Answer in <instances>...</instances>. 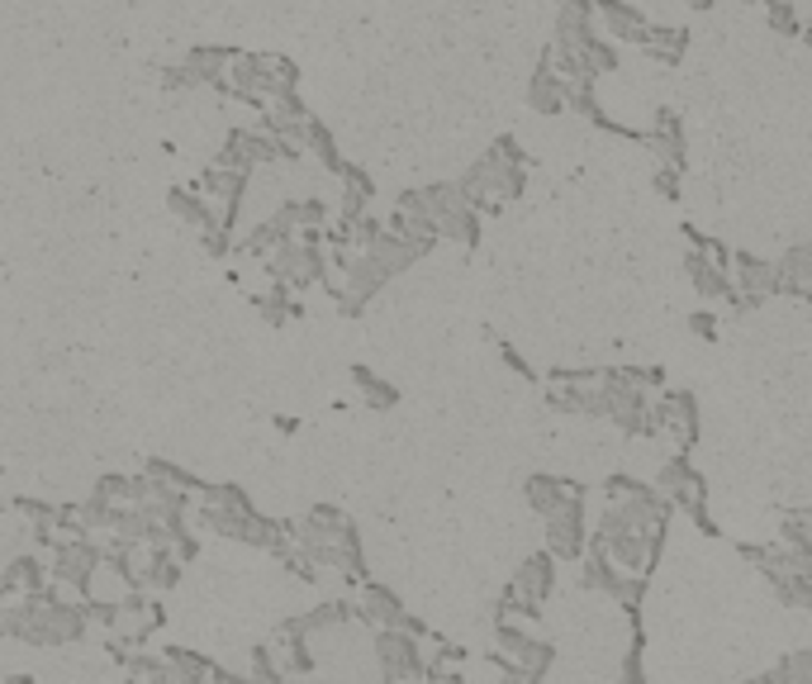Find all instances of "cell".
Listing matches in <instances>:
<instances>
[{
	"label": "cell",
	"instance_id": "obj_9",
	"mask_svg": "<svg viewBox=\"0 0 812 684\" xmlns=\"http://www.w3.org/2000/svg\"><path fill=\"white\" fill-rule=\"evenodd\" d=\"M646 148L656 152V162H670V167H690V138H684V119L680 110H661L656 125H651V138Z\"/></svg>",
	"mask_w": 812,
	"mask_h": 684
},
{
	"label": "cell",
	"instance_id": "obj_28",
	"mask_svg": "<svg viewBox=\"0 0 812 684\" xmlns=\"http://www.w3.org/2000/svg\"><path fill=\"white\" fill-rule=\"evenodd\" d=\"M680 177H684L680 167H670V162H656V177H651V186H656L665 200H680V196H684V190H680Z\"/></svg>",
	"mask_w": 812,
	"mask_h": 684
},
{
	"label": "cell",
	"instance_id": "obj_11",
	"mask_svg": "<svg viewBox=\"0 0 812 684\" xmlns=\"http://www.w3.org/2000/svg\"><path fill=\"white\" fill-rule=\"evenodd\" d=\"M594 24H598L594 0H566V6L556 10V33H552V43H556V48H585L594 33H598Z\"/></svg>",
	"mask_w": 812,
	"mask_h": 684
},
{
	"label": "cell",
	"instance_id": "obj_10",
	"mask_svg": "<svg viewBox=\"0 0 812 684\" xmlns=\"http://www.w3.org/2000/svg\"><path fill=\"white\" fill-rule=\"evenodd\" d=\"M362 623L366 627H404L409 623V608H404V599L390 589V585H376V581H362Z\"/></svg>",
	"mask_w": 812,
	"mask_h": 684
},
{
	"label": "cell",
	"instance_id": "obj_21",
	"mask_svg": "<svg viewBox=\"0 0 812 684\" xmlns=\"http://www.w3.org/2000/svg\"><path fill=\"white\" fill-rule=\"evenodd\" d=\"M351 380H357V390H362V399H366L370 409H380V414H385V409H395V405H399V390H395V385L385 380V376L370 371V366H351Z\"/></svg>",
	"mask_w": 812,
	"mask_h": 684
},
{
	"label": "cell",
	"instance_id": "obj_14",
	"mask_svg": "<svg viewBox=\"0 0 812 684\" xmlns=\"http://www.w3.org/2000/svg\"><path fill=\"white\" fill-rule=\"evenodd\" d=\"M338 181H343V205H338V219H343V224H351L357 215H366L370 196H376V181H370V171H366V167H357V162H343Z\"/></svg>",
	"mask_w": 812,
	"mask_h": 684
},
{
	"label": "cell",
	"instance_id": "obj_5",
	"mask_svg": "<svg viewBox=\"0 0 812 684\" xmlns=\"http://www.w3.org/2000/svg\"><path fill=\"white\" fill-rule=\"evenodd\" d=\"M684 276H690V286L699 290V300H727V305H732V295H736L732 271L717 267L709 252L690 248V242H684Z\"/></svg>",
	"mask_w": 812,
	"mask_h": 684
},
{
	"label": "cell",
	"instance_id": "obj_23",
	"mask_svg": "<svg viewBox=\"0 0 812 684\" xmlns=\"http://www.w3.org/2000/svg\"><path fill=\"white\" fill-rule=\"evenodd\" d=\"M162 656L171 661V680H209V675H224L219 665L190 656V652H181V646H162Z\"/></svg>",
	"mask_w": 812,
	"mask_h": 684
},
{
	"label": "cell",
	"instance_id": "obj_31",
	"mask_svg": "<svg viewBox=\"0 0 812 684\" xmlns=\"http://www.w3.org/2000/svg\"><path fill=\"white\" fill-rule=\"evenodd\" d=\"M637 380L646 385V390H665V366H637Z\"/></svg>",
	"mask_w": 812,
	"mask_h": 684
},
{
	"label": "cell",
	"instance_id": "obj_26",
	"mask_svg": "<svg viewBox=\"0 0 812 684\" xmlns=\"http://www.w3.org/2000/svg\"><path fill=\"white\" fill-rule=\"evenodd\" d=\"M585 58L594 67V77H608V72H617V67H623V52H617V43L613 39H598V33L585 43Z\"/></svg>",
	"mask_w": 812,
	"mask_h": 684
},
{
	"label": "cell",
	"instance_id": "obj_15",
	"mask_svg": "<svg viewBox=\"0 0 812 684\" xmlns=\"http://www.w3.org/2000/svg\"><path fill=\"white\" fill-rule=\"evenodd\" d=\"M437 238L462 242V248H475V242H481V209L466 205V200H456L452 209L437 215Z\"/></svg>",
	"mask_w": 812,
	"mask_h": 684
},
{
	"label": "cell",
	"instance_id": "obj_29",
	"mask_svg": "<svg viewBox=\"0 0 812 684\" xmlns=\"http://www.w3.org/2000/svg\"><path fill=\"white\" fill-rule=\"evenodd\" d=\"M690 333L699 343H717V314L713 309H694L690 314Z\"/></svg>",
	"mask_w": 812,
	"mask_h": 684
},
{
	"label": "cell",
	"instance_id": "obj_2",
	"mask_svg": "<svg viewBox=\"0 0 812 684\" xmlns=\"http://www.w3.org/2000/svg\"><path fill=\"white\" fill-rule=\"evenodd\" d=\"M585 495H571L566 504L542 518L546 523V552H552L556 561H585V552H590V533H585L590 504H585Z\"/></svg>",
	"mask_w": 812,
	"mask_h": 684
},
{
	"label": "cell",
	"instance_id": "obj_18",
	"mask_svg": "<svg viewBox=\"0 0 812 684\" xmlns=\"http://www.w3.org/2000/svg\"><path fill=\"white\" fill-rule=\"evenodd\" d=\"M494 152V148H489ZM527 190V167L523 162H504L499 152H494V167H489V196L499 200V205H508V200H518Z\"/></svg>",
	"mask_w": 812,
	"mask_h": 684
},
{
	"label": "cell",
	"instance_id": "obj_12",
	"mask_svg": "<svg viewBox=\"0 0 812 684\" xmlns=\"http://www.w3.org/2000/svg\"><path fill=\"white\" fill-rule=\"evenodd\" d=\"M556 566L561 561L552 556V552H533V556H523V566L514 571V589L518 594H527V599H552V589H556Z\"/></svg>",
	"mask_w": 812,
	"mask_h": 684
},
{
	"label": "cell",
	"instance_id": "obj_25",
	"mask_svg": "<svg viewBox=\"0 0 812 684\" xmlns=\"http://www.w3.org/2000/svg\"><path fill=\"white\" fill-rule=\"evenodd\" d=\"M489 343H494V353H499V361L508 366V371H514V376H523V380H533V385H542V376L533 371V361H527V357L518 353V347L504 338V333H494V328H489Z\"/></svg>",
	"mask_w": 812,
	"mask_h": 684
},
{
	"label": "cell",
	"instance_id": "obj_7",
	"mask_svg": "<svg viewBox=\"0 0 812 684\" xmlns=\"http://www.w3.org/2000/svg\"><path fill=\"white\" fill-rule=\"evenodd\" d=\"M594 10H598V24H604V33L613 43H637V48L646 43L651 20L632 6V0H594Z\"/></svg>",
	"mask_w": 812,
	"mask_h": 684
},
{
	"label": "cell",
	"instance_id": "obj_3",
	"mask_svg": "<svg viewBox=\"0 0 812 684\" xmlns=\"http://www.w3.org/2000/svg\"><path fill=\"white\" fill-rule=\"evenodd\" d=\"M376 665L385 680H423V637L409 627H376Z\"/></svg>",
	"mask_w": 812,
	"mask_h": 684
},
{
	"label": "cell",
	"instance_id": "obj_32",
	"mask_svg": "<svg viewBox=\"0 0 812 684\" xmlns=\"http://www.w3.org/2000/svg\"><path fill=\"white\" fill-rule=\"evenodd\" d=\"M684 6H690V10H713L717 0H684Z\"/></svg>",
	"mask_w": 812,
	"mask_h": 684
},
{
	"label": "cell",
	"instance_id": "obj_17",
	"mask_svg": "<svg viewBox=\"0 0 812 684\" xmlns=\"http://www.w3.org/2000/svg\"><path fill=\"white\" fill-rule=\"evenodd\" d=\"M761 684H812V646H793L765 675H755Z\"/></svg>",
	"mask_w": 812,
	"mask_h": 684
},
{
	"label": "cell",
	"instance_id": "obj_27",
	"mask_svg": "<svg viewBox=\"0 0 812 684\" xmlns=\"http://www.w3.org/2000/svg\"><path fill=\"white\" fill-rule=\"evenodd\" d=\"M646 480H637V476H627V470H613V476H604V499H627V495H637Z\"/></svg>",
	"mask_w": 812,
	"mask_h": 684
},
{
	"label": "cell",
	"instance_id": "obj_22",
	"mask_svg": "<svg viewBox=\"0 0 812 684\" xmlns=\"http://www.w3.org/2000/svg\"><path fill=\"white\" fill-rule=\"evenodd\" d=\"M305 152L319 157V162L333 171V177H338L343 162H347V157L338 152V138H333V133H328V125H319L314 115H309V125H305Z\"/></svg>",
	"mask_w": 812,
	"mask_h": 684
},
{
	"label": "cell",
	"instance_id": "obj_30",
	"mask_svg": "<svg viewBox=\"0 0 812 684\" xmlns=\"http://www.w3.org/2000/svg\"><path fill=\"white\" fill-rule=\"evenodd\" d=\"M489 148H494V152H499V157H504V162H523V167H527V152H523V143H518V138H514V133H499V138H494V143H489Z\"/></svg>",
	"mask_w": 812,
	"mask_h": 684
},
{
	"label": "cell",
	"instance_id": "obj_16",
	"mask_svg": "<svg viewBox=\"0 0 812 684\" xmlns=\"http://www.w3.org/2000/svg\"><path fill=\"white\" fill-rule=\"evenodd\" d=\"M780 271H784V295L812 300V238L793 242V248L780 257Z\"/></svg>",
	"mask_w": 812,
	"mask_h": 684
},
{
	"label": "cell",
	"instance_id": "obj_1",
	"mask_svg": "<svg viewBox=\"0 0 812 684\" xmlns=\"http://www.w3.org/2000/svg\"><path fill=\"white\" fill-rule=\"evenodd\" d=\"M489 627H494V646H504V652L523 665L527 684L546 680V671L556 665V646H552V642H542L537 633H527L523 618H514V613H499V608H494Z\"/></svg>",
	"mask_w": 812,
	"mask_h": 684
},
{
	"label": "cell",
	"instance_id": "obj_13",
	"mask_svg": "<svg viewBox=\"0 0 812 684\" xmlns=\"http://www.w3.org/2000/svg\"><path fill=\"white\" fill-rule=\"evenodd\" d=\"M690 39L694 33L684 29V24H651V33H646V58L651 62H661V67H680L684 62V52H690Z\"/></svg>",
	"mask_w": 812,
	"mask_h": 684
},
{
	"label": "cell",
	"instance_id": "obj_8",
	"mask_svg": "<svg viewBox=\"0 0 812 684\" xmlns=\"http://www.w3.org/2000/svg\"><path fill=\"white\" fill-rule=\"evenodd\" d=\"M571 495H585V485L571 480V476H552V470H533V476L523 480V499L533 508L537 518H546L552 508H561Z\"/></svg>",
	"mask_w": 812,
	"mask_h": 684
},
{
	"label": "cell",
	"instance_id": "obj_6",
	"mask_svg": "<svg viewBox=\"0 0 812 684\" xmlns=\"http://www.w3.org/2000/svg\"><path fill=\"white\" fill-rule=\"evenodd\" d=\"M732 280H736L741 290L765 295V300L784 295V271H780V261H770V257H761V252H746V248L732 252Z\"/></svg>",
	"mask_w": 812,
	"mask_h": 684
},
{
	"label": "cell",
	"instance_id": "obj_19",
	"mask_svg": "<svg viewBox=\"0 0 812 684\" xmlns=\"http://www.w3.org/2000/svg\"><path fill=\"white\" fill-rule=\"evenodd\" d=\"M675 395V418H670V433H675L680 452H694L699 447V399L694 390H670Z\"/></svg>",
	"mask_w": 812,
	"mask_h": 684
},
{
	"label": "cell",
	"instance_id": "obj_24",
	"mask_svg": "<svg viewBox=\"0 0 812 684\" xmlns=\"http://www.w3.org/2000/svg\"><path fill=\"white\" fill-rule=\"evenodd\" d=\"M765 24H770L774 39H799V33H803V20H799V10H793V0H770V6H765Z\"/></svg>",
	"mask_w": 812,
	"mask_h": 684
},
{
	"label": "cell",
	"instance_id": "obj_20",
	"mask_svg": "<svg viewBox=\"0 0 812 684\" xmlns=\"http://www.w3.org/2000/svg\"><path fill=\"white\" fill-rule=\"evenodd\" d=\"M656 485L665 489V495H670V489H680V485H690V489H699V495H709V480H703V470L690 462V452L670 456V462L656 470Z\"/></svg>",
	"mask_w": 812,
	"mask_h": 684
},
{
	"label": "cell",
	"instance_id": "obj_33",
	"mask_svg": "<svg viewBox=\"0 0 812 684\" xmlns=\"http://www.w3.org/2000/svg\"><path fill=\"white\" fill-rule=\"evenodd\" d=\"M799 39H803V43L812 48V24H803V33H799Z\"/></svg>",
	"mask_w": 812,
	"mask_h": 684
},
{
	"label": "cell",
	"instance_id": "obj_4",
	"mask_svg": "<svg viewBox=\"0 0 812 684\" xmlns=\"http://www.w3.org/2000/svg\"><path fill=\"white\" fill-rule=\"evenodd\" d=\"M527 105H533V115H566V77L556 72L552 48L537 52V67L527 77Z\"/></svg>",
	"mask_w": 812,
	"mask_h": 684
}]
</instances>
